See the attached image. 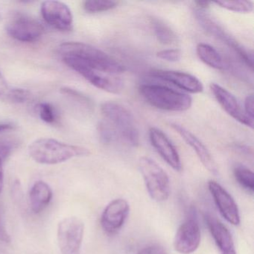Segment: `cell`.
<instances>
[{
	"label": "cell",
	"instance_id": "cell-1",
	"mask_svg": "<svg viewBox=\"0 0 254 254\" xmlns=\"http://www.w3.org/2000/svg\"><path fill=\"white\" fill-rule=\"evenodd\" d=\"M59 54L64 63L75 72L85 69L114 75L126 71V67L112 56L84 43H64L59 47Z\"/></svg>",
	"mask_w": 254,
	"mask_h": 254
},
{
	"label": "cell",
	"instance_id": "cell-2",
	"mask_svg": "<svg viewBox=\"0 0 254 254\" xmlns=\"http://www.w3.org/2000/svg\"><path fill=\"white\" fill-rule=\"evenodd\" d=\"M29 156L37 163L55 165L74 157L90 155L88 148L60 142L53 138H39L29 145Z\"/></svg>",
	"mask_w": 254,
	"mask_h": 254
},
{
	"label": "cell",
	"instance_id": "cell-3",
	"mask_svg": "<svg viewBox=\"0 0 254 254\" xmlns=\"http://www.w3.org/2000/svg\"><path fill=\"white\" fill-rule=\"evenodd\" d=\"M139 92L150 105L162 111L184 112L192 105L191 96L161 84H142Z\"/></svg>",
	"mask_w": 254,
	"mask_h": 254
},
{
	"label": "cell",
	"instance_id": "cell-4",
	"mask_svg": "<svg viewBox=\"0 0 254 254\" xmlns=\"http://www.w3.org/2000/svg\"><path fill=\"white\" fill-rule=\"evenodd\" d=\"M101 113L117 134L124 142L131 146L139 144V133L134 117L130 111L114 102H104L101 105Z\"/></svg>",
	"mask_w": 254,
	"mask_h": 254
},
{
	"label": "cell",
	"instance_id": "cell-5",
	"mask_svg": "<svg viewBox=\"0 0 254 254\" xmlns=\"http://www.w3.org/2000/svg\"><path fill=\"white\" fill-rule=\"evenodd\" d=\"M193 12L196 20L204 31H206V33L209 34L218 41L224 43L227 47L232 49L240 58L244 64L253 71L254 54L252 50H250L249 49H247L246 47L239 44V41H236L206 11L194 8Z\"/></svg>",
	"mask_w": 254,
	"mask_h": 254
},
{
	"label": "cell",
	"instance_id": "cell-6",
	"mask_svg": "<svg viewBox=\"0 0 254 254\" xmlns=\"http://www.w3.org/2000/svg\"><path fill=\"white\" fill-rule=\"evenodd\" d=\"M139 168L150 197L157 202L167 200L170 195V181L164 169L148 157L139 160Z\"/></svg>",
	"mask_w": 254,
	"mask_h": 254
},
{
	"label": "cell",
	"instance_id": "cell-7",
	"mask_svg": "<svg viewBox=\"0 0 254 254\" xmlns=\"http://www.w3.org/2000/svg\"><path fill=\"white\" fill-rule=\"evenodd\" d=\"M7 33L22 43H34L42 37L44 28L39 20L24 13L13 14L5 26Z\"/></svg>",
	"mask_w": 254,
	"mask_h": 254
},
{
	"label": "cell",
	"instance_id": "cell-8",
	"mask_svg": "<svg viewBox=\"0 0 254 254\" xmlns=\"http://www.w3.org/2000/svg\"><path fill=\"white\" fill-rule=\"evenodd\" d=\"M84 224L77 217H67L58 226V242L62 254H81Z\"/></svg>",
	"mask_w": 254,
	"mask_h": 254
},
{
	"label": "cell",
	"instance_id": "cell-9",
	"mask_svg": "<svg viewBox=\"0 0 254 254\" xmlns=\"http://www.w3.org/2000/svg\"><path fill=\"white\" fill-rule=\"evenodd\" d=\"M200 229L197 213L191 208L185 221L181 224L174 238V248L180 254H190L198 248Z\"/></svg>",
	"mask_w": 254,
	"mask_h": 254
},
{
	"label": "cell",
	"instance_id": "cell-10",
	"mask_svg": "<svg viewBox=\"0 0 254 254\" xmlns=\"http://www.w3.org/2000/svg\"><path fill=\"white\" fill-rule=\"evenodd\" d=\"M41 14L47 24L60 32H69L73 26L70 8L59 1H46L41 5Z\"/></svg>",
	"mask_w": 254,
	"mask_h": 254
},
{
	"label": "cell",
	"instance_id": "cell-11",
	"mask_svg": "<svg viewBox=\"0 0 254 254\" xmlns=\"http://www.w3.org/2000/svg\"><path fill=\"white\" fill-rule=\"evenodd\" d=\"M130 212L127 200L117 198L110 202L101 216V226L105 233L110 235L118 233L124 225Z\"/></svg>",
	"mask_w": 254,
	"mask_h": 254
},
{
	"label": "cell",
	"instance_id": "cell-12",
	"mask_svg": "<svg viewBox=\"0 0 254 254\" xmlns=\"http://www.w3.org/2000/svg\"><path fill=\"white\" fill-rule=\"evenodd\" d=\"M210 89L217 102L229 116L241 124L251 129L254 128V120H251L246 115L234 95L215 83L210 84Z\"/></svg>",
	"mask_w": 254,
	"mask_h": 254
},
{
	"label": "cell",
	"instance_id": "cell-13",
	"mask_svg": "<svg viewBox=\"0 0 254 254\" xmlns=\"http://www.w3.org/2000/svg\"><path fill=\"white\" fill-rule=\"evenodd\" d=\"M208 188L221 215L233 225L240 223L239 208L231 194L216 181H209Z\"/></svg>",
	"mask_w": 254,
	"mask_h": 254
},
{
	"label": "cell",
	"instance_id": "cell-14",
	"mask_svg": "<svg viewBox=\"0 0 254 254\" xmlns=\"http://www.w3.org/2000/svg\"><path fill=\"white\" fill-rule=\"evenodd\" d=\"M149 139L151 145L169 166L177 172L182 170V163L178 150L166 133L157 127H151Z\"/></svg>",
	"mask_w": 254,
	"mask_h": 254
},
{
	"label": "cell",
	"instance_id": "cell-15",
	"mask_svg": "<svg viewBox=\"0 0 254 254\" xmlns=\"http://www.w3.org/2000/svg\"><path fill=\"white\" fill-rule=\"evenodd\" d=\"M150 75L155 78L170 83L181 90L191 93H200L203 92V85L201 81L194 75L181 71L153 69Z\"/></svg>",
	"mask_w": 254,
	"mask_h": 254
},
{
	"label": "cell",
	"instance_id": "cell-16",
	"mask_svg": "<svg viewBox=\"0 0 254 254\" xmlns=\"http://www.w3.org/2000/svg\"><path fill=\"white\" fill-rule=\"evenodd\" d=\"M172 128L181 136L183 139L187 142V145H190L193 151L196 153L202 164L209 171L210 173L217 175L218 174V166L214 160L212 154L209 152V149L206 145L191 131L181 125L177 123L171 124Z\"/></svg>",
	"mask_w": 254,
	"mask_h": 254
},
{
	"label": "cell",
	"instance_id": "cell-17",
	"mask_svg": "<svg viewBox=\"0 0 254 254\" xmlns=\"http://www.w3.org/2000/svg\"><path fill=\"white\" fill-rule=\"evenodd\" d=\"M204 219L220 254H236L233 236L227 227L212 214H204Z\"/></svg>",
	"mask_w": 254,
	"mask_h": 254
},
{
	"label": "cell",
	"instance_id": "cell-18",
	"mask_svg": "<svg viewBox=\"0 0 254 254\" xmlns=\"http://www.w3.org/2000/svg\"><path fill=\"white\" fill-rule=\"evenodd\" d=\"M53 198V190L44 181H37L29 191V204L35 213H40L50 204Z\"/></svg>",
	"mask_w": 254,
	"mask_h": 254
},
{
	"label": "cell",
	"instance_id": "cell-19",
	"mask_svg": "<svg viewBox=\"0 0 254 254\" xmlns=\"http://www.w3.org/2000/svg\"><path fill=\"white\" fill-rule=\"evenodd\" d=\"M196 53L199 59L209 67L218 69V70H223L227 67V65L221 55L213 47L209 44H203V43L197 44L196 47Z\"/></svg>",
	"mask_w": 254,
	"mask_h": 254
},
{
	"label": "cell",
	"instance_id": "cell-20",
	"mask_svg": "<svg viewBox=\"0 0 254 254\" xmlns=\"http://www.w3.org/2000/svg\"><path fill=\"white\" fill-rule=\"evenodd\" d=\"M151 25L159 42L165 45H175L178 43V35L164 21L158 18H151Z\"/></svg>",
	"mask_w": 254,
	"mask_h": 254
},
{
	"label": "cell",
	"instance_id": "cell-21",
	"mask_svg": "<svg viewBox=\"0 0 254 254\" xmlns=\"http://www.w3.org/2000/svg\"><path fill=\"white\" fill-rule=\"evenodd\" d=\"M32 97V93L26 89L9 87L7 85L0 91V99L12 104H23Z\"/></svg>",
	"mask_w": 254,
	"mask_h": 254
},
{
	"label": "cell",
	"instance_id": "cell-22",
	"mask_svg": "<svg viewBox=\"0 0 254 254\" xmlns=\"http://www.w3.org/2000/svg\"><path fill=\"white\" fill-rule=\"evenodd\" d=\"M233 175L242 188L249 192H254V175L251 169L243 165L238 164L233 169Z\"/></svg>",
	"mask_w": 254,
	"mask_h": 254
},
{
	"label": "cell",
	"instance_id": "cell-23",
	"mask_svg": "<svg viewBox=\"0 0 254 254\" xmlns=\"http://www.w3.org/2000/svg\"><path fill=\"white\" fill-rule=\"evenodd\" d=\"M119 2L108 0H88L83 2V8L90 14L110 11L118 6Z\"/></svg>",
	"mask_w": 254,
	"mask_h": 254
},
{
	"label": "cell",
	"instance_id": "cell-24",
	"mask_svg": "<svg viewBox=\"0 0 254 254\" xmlns=\"http://www.w3.org/2000/svg\"><path fill=\"white\" fill-rule=\"evenodd\" d=\"M214 3L224 9L242 14H247L254 11V2L252 1H217Z\"/></svg>",
	"mask_w": 254,
	"mask_h": 254
},
{
	"label": "cell",
	"instance_id": "cell-25",
	"mask_svg": "<svg viewBox=\"0 0 254 254\" xmlns=\"http://www.w3.org/2000/svg\"><path fill=\"white\" fill-rule=\"evenodd\" d=\"M61 93L73 99L87 112H92L93 111V103L91 99L88 96L81 93V92L78 91L75 89L70 88V87H63L61 89Z\"/></svg>",
	"mask_w": 254,
	"mask_h": 254
},
{
	"label": "cell",
	"instance_id": "cell-26",
	"mask_svg": "<svg viewBox=\"0 0 254 254\" xmlns=\"http://www.w3.org/2000/svg\"><path fill=\"white\" fill-rule=\"evenodd\" d=\"M37 110L41 120L47 124H55L59 120L57 110L49 102L38 104Z\"/></svg>",
	"mask_w": 254,
	"mask_h": 254
},
{
	"label": "cell",
	"instance_id": "cell-27",
	"mask_svg": "<svg viewBox=\"0 0 254 254\" xmlns=\"http://www.w3.org/2000/svg\"><path fill=\"white\" fill-rule=\"evenodd\" d=\"M98 133H99L101 142L102 143L106 144V145L111 144V142H114V139L117 138V134L113 130L112 127L105 120L99 123V126H98Z\"/></svg>",
	"mask_w": 254,
	"mask_h": 254
},
{
	"label": "cell",
	"instance_id": "cell-28",
	"mask_svg": "<svg viewBox=\"0 0 254 254\" xmlns=\"http://www.w3.org/2000/svg\"><path fill=\"white\" fill-rule=\"evenodd\" d=\"M12 147L6 142H0V193L4 186V164L11 154Z\"/></svg>",
	"mask_w": 254,
	"mask_h": 254
},
{
	"label": "cell",
	"instance_id": "cell-29",
	"mask_svg": "<svg viewBox=\"0 0 254 254\" xmlns=\"http://www.w3.org/2000/svg\"><path fill=\"white\" fill-rule=\"evenodd\" d=\"M157 56L162 60L169 62H179L182 57V53L178 49L163 50L157 53Z\"/></svg>",
	"mask_w": 254,
	"mask_h": 254
},
{
	"label": "cell",
	"instance_id": "cell-30",
	"mask_svg": "<svg viewBox=\"0 0 254 254\" xmlns=\"http://www.w3.org/2000/svg\"><path fill=\"white\" fill-rule=\"evenodd\" d=\"M136 254H168L167 251L159 245H152L145 247Z\"/></svg>",
	"mask_w": 254,
	"mask_h": 254
},
{
	"label": "cell",
	"instance_id": "cell-31",
	"mask_svg": "<svg viewBox=\"0 0 254 254\" xmlns=\"http://www.w3.org/2000/svg\"><path fill=\"white\" fill-rule=\"evenodd\" d=\"M254 95H248V96H247V97L245 98V108H244V111H245L246 115L248 116L249 118H251V120H254Z\"/></svg>",
	"mask_w": 254,
	"mask_h": 254
},
{
	"label": "cell",
	"instance_id": "cell-32",
	"mask_svg": "<svg viewBox=\"0 0 254 254\" xmlns=\"http://www.w3.org/2000/svg\"><path fill=\"white\" fill-rule=\"evenodd\" d=\"M0 241L5 242V243L11 242V238H10L9 234H8L1 218H0Z\"/></svg>",
	"mask_w": 254,
	"mask_h": 254
},
{
	"label": "cell",
	"instance_id": "cell-33",
	"mask_svg": "<svg viewBox=\"0 0 254 254\" xmlns=\"http://www.w3.org/2000/svg\"><path fill=\"white\" fill-rule=\"evenodd\" d=\"M16 126L11 122H0V134L15 129Z\"/></svg>",
	"mask_w": 254,
	"mask_h": 254
},
{
	"label": "cell",
	"instance_id": "cell-34",
	"mask_svg": "<svg viewBox=\"0 0 254 254\" xmlns=\"http://www.w3.org/2000/svg\"><path fill=\"white\" fill-rule=\"evenodd\" d=\"M194 3L196 8L205 11L212 2H207V1H197V2H194Z\"/></svg>",
	"mask_w": 254,
	"mask_h": 254
},
{
	"label": "cell",
	"instance_id": "cell-35",
	"mask_svg": "<svg viewBox=\"0 0 254 254\" xmlns=\"http://www.w3.org/2000/svg\"><path fill=\"white\" fill-rule=\"evenodd\" d=\"M6 86V81H5V78H4L2 74L0 72V91H1L2 89L5 88Z\"/></svg>",
	"mask_w": 254,
	"mask_h": 254
}]
</instances>
